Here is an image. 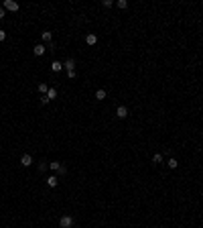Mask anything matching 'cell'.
I'll return each instance as SVG.
<instances>
[{
	"label": "cell",
	"mask_w": 203,
	"mask_h": 228,
	"mask_svg": "<svg viewBox=\"0 0 203 228\" xmlns=\"http://www.w3.org/2000/svg\"><path fill=\"white\" fill-rule=\"evenodd\" d=\"M4 16H6V12H4V6H0V21H2Z\"/></svg>",
	"instance_id": "cell-20"
},
{
	"label": "cell",
	"mask_w": 203,
	"mask_h": 228,
	"mask_svg": "<svg viewBox=\"0 0 203 228\" xmlns=\"http://www.w3.org/2000/svg\"><path fill=\"white\" fill-rule=\"evenodd\" d=\"M4 39H6V33H4V31L0 29V41H4Z\"/></svg>",
	"instance_id": "cell-22"
},
{
	"label": "cell",
	"mask_w": 203,
	"mask_h": 228,
	"mask_svg": "<svg viewBox=\"0 0 203 228\" xmlns=\"http://www.w3.org/2000/svg\"><path fill=\"white\" fill-rule=\"evenodd\" d=\"M163 159H165V155H160V153H157V155H154V157H152V163H163Z\"/></svg>",
	"instance_id": "cell-15"
},
{
	"label": "cell",
	"mask_w": 203,
	"mask_h": 228,
	"mask_svg": "<svg viewBox=\"0 0 203 228\" xmlns=\"http://www.w3.org/2000/svg\"><path fill=\"white\" fill-rule=\"evenodd\" d=\"M61 69H63V63H61V61H53V63H51V71H53V73L61 71Z\"/></svg>",
	"instance_id": "cell-8"
},
{
	"label": "cell",
	"mask_w": 203,
	"mask_h": 228,
	"mask_svg": "<svg viewBox=\"0 0 203 228\" xmlns=\"http://www.w3.org/2000/svg\"><path fill=\"white\" fill-rule=\"evenodd\" d=\"M41 37H43V41H45V43H51V41H53V35L49 33V31H43V33H41Z\"/></svg>",
	"instance_id": "cell-11"
},
{
	"label": "cell",
	"mask_w": 203,
	"mask_h": 228,
	"mask_svg": "<svg viewBox=\"0 0 203 228\" xmlns=\"http://www.w3.org/2000/svg\"><path fill=\"white\" fill-rule=\"evenodd\" d=\"M104 98H106V90H96V100H104Z\"/></svg>",
	"instance_id": "cell-13"
},
{
	"label": "cell",
	"mask_w": 203,
	"mask_h": 228,
	"mask_svg": "<svg viewBox=\"0 0 203 228\" xmlns=\"http://www.w3.org/2000/svg\"><path fill=\"white\" fill-rule=\"evenodd\" d=\"M57 173H59V175H65V173H67V167L61 163V167H59V171H57Z\"/></svg>",
	"instance_id": "cell-17"
},
{
	"label": "cell",
	"mask_w": 203,
	"mask_h": 228,
	"mask_svg": "<svg viewBox=\"0 0 203 228\" xmlns=\"http://www.w3.org/2000/svg\"><path fill=\"white\" fill-rule=\"evenodd\" d=\"M4 10L16 12V10H18V4H16V2H12V0H4Z\"/></svg>",
	"instance_id": "cell-2"
},
{
	"label": "cell",
	"mask_w": 203,
	"mask_h": 228,
	"mask_svg": "<svg viewBox=\"0 0 203 228\" xmlns=\"http://www.w3.org/2000/svg\"><path fill=\"white\" fill-rule=\"evenodd\" d=\"M49 167H51L53 171H59V167H61V163H59V161H53V163H49Z\"/></svg>",
	"instance_id": "cell-16"
},
{
	"label": "cell",
	"mask_w": 203,
	"mask_h": 228,
	"mask_svg": "<svg viewBox=\"0 0 203 228\" xmlns=\"http://www.w3.org/2000/svg\"><path fill=\"white\" fill-rule=\"evenodd\" d=\"M47 98H49V102L57 98V90H55V88H49V92H47Z\"/></svg>",
	"instance_id": "cell-12"
},
{
	"label": "cell",
	"mask_w": 203,
	"mask_h": 228,
	"mask_svg": "<svg viewBox=\"0 0 203 228\" xmlns=\"http://www.w3.org/2000/svg\"><path fill=\"white\" fill-rule=\"evenodd\" d=\"M73 224H75V220H73V216H69V214L61 216V220H59V228H73Z\"/></svg>",
	"instance_id": "cell-1"
},
{
	"label": "cell",
	"mask_w": 203,
	"mask_h": 228,
	"mask_svg": "<svg viewBox=\"0 0 203 228\" xmlns=\"http://www.w3.org/2000/svg\"><path fill=\"white\" fill-rule=\"evenodd\" d=\"M85 43H88V45H96V43H98V37H96L93 33H90L88 37H85Z\"/></svg>",
	"instance_id": "cell-9"
},
{
	"label": "cell",
	"mask_w": 203,
	"mask_h": 228,
	"mask_svg": "<svg viewBox=\"0 0 203 228\" xmlns=\"http://www.w3.org/2000/svg\"><path fill=\"white\" fill-rule=\"evenodd\" d=\"M45 51H47V47H45V45H35V49H33V53H35L37 57H41L43 53H45Z\"/></svg>",
	"instance_id": "cell-6"
},
{
	"label": "cell",
	"mask_w": 203,
	"mask_h": 228,
	"mask_svg": "<svg viewBox=\"0 0 203 228\" xmlns=\"http://www.w3.org/2000/svg\"><path fill=\"white\" fill-rule=\"evenodd\" d=\"M57 183H59V177H57V175L47 177V185H49V187H57Z\"/></svg>",
	"instance_id": "cell-7"
},
{
	"label": "cell",
	"mask_w": 203,
	"mask_h": 228,
	"mask_svg": "<svg viewBox=\"0 0 203 228\" xmlns=\"http://www.w3.org/2000/svg\"><path fill=\"white\" fill-rule=\"evenodd\" d=\"M126 6H128L126 0H118V8H126Z\"/></svg>",
	"instance_id": "cell-18"
},
{
	"label": "cell",
	"mask_w": 203,
	"mask_h": 228,
	"mask_svg": "<svg viewBox=\"0 0 203 228\" xmlns=\"http://www.w3.org/2000/svg\"><path fill=\"white\" fill-rule=\"evenodd\" d=\"M21 165H23V167H31V165H33V157H31V155H23V157H21Z\"/></svg>",
	"instance_id": "cell-4"
},
{
	"label": "cell",
	"mask_w": 203,
	"mask_h": 228,
	"mask_svg": "<svg viewBox=\"0 0 203 228\" xmlns=\"http://www.w3.org/2000/svg\"><path fill=\"white\" fill-rule=\"evenodd\" d=\"M112 4H114L112 0H104V6H106V8H110V6H112Z\"/></svg>",
	"instance_id": "cell-19"
},
{
	"label": "cell",
	"mask_w": 203,
	"mask_h": 228,
	"mask_svg": "<svg viewBox=\"0 0 203 228\" xmlns=\"http://www.w3.org/2000/svg\"><path fill=\"white\" fill-rule=\"evenodd\" d=\"M63 67L67 69V71H75V59H71V57H69L67 61L63 63Z\"/></svg>",
	"instance_id": "cell-5"
},
{
	"label": "cell",
	"mask_w": 203,
	"mask_h": 228,
	"mask_svg": "<svg viewBox=\"0 0 203 228\" xmlns=\"http://www.w3.org/2000/svg\"><path fill=\"white\" fill-rule=\"evenodd\" d=\"M167 165H169L171 169H177V167H179V161L175 159V157H169V161H167Z\"/></svg>",
	"instance_id": "cell-10"
},
{
	"label": "cell",
	"mask_w": 203,
	"mask_h": 228,
	"mask_svg": "<svg viewBox=\"0 0 203 228\" xmlns=\"http://www.w3.org/2000/svg\"><path fill=\"white\" fill-rule=\"evenodd\" d=\"M39 92H41L43 96H47V92H49V86H47V84H39Z\"/></svg>",
	"instance_id": "cell-14"
},
{
	"label": "cell",
	"mask_w": 203,
	"mask_h": 228,
	"mask_svg": "<svg viewBox=\"0 0 203 228\" xmlns=\"http://www.w3.org/2000/svg\"><path fill=\"white\" fill-rule=\"evenodd\" d=\"M67 78L69 80H75V71H67Z\"/></svg>",
	"instance_id": "cell-21"
},
{
	"label": "cell",
	"mask_w": 203,
	"mask_h": 228,
	"mask_svg": "<svg viewBox=\"0 0 203 228\" xmlns=\"http://www.w3.org/2000/svg\"><path fill=\"white\" fill-rule=\"evenodd\" d=\"M116 116H118V118H126V116H128V108H126V106H118V108H116Z\"/></svg>",
	"instance_id": "cell-3"
}]
</instances>
